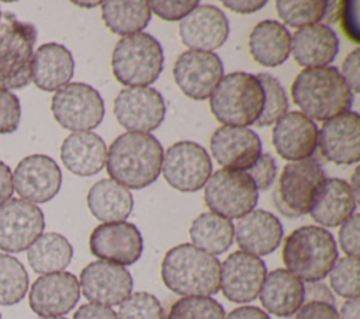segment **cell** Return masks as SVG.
<instances>
[{"mask_svg": "<svg viewBox=\"0 0 360 319\" xmlns=\"http://www.w3.org/2000/svg\"><path fill=\"white\" fill-rule=\"evenodd\" d=\"M163 153L160 142L152 134L125 132L107 150V173L127 188H145L158 180Z\"/></svg>", "mask_w": 360, "mask_h": 319, "instance_id": "6da1fadb", "label": "cell"}, {"mask_svg": "<svg viewBox=\"0 0 360 319\" xmlns=\"http://www.w3.org/2000/svg\"><path fill=\"white\" fill-rule=\"evenodd\" d=\"M291 96L301 114L315 121H328L350 111L354 94L335 66L304 69L291 86Z\"/></svg>", "mask_w": 360, "mask_h": 319, "instance_id": "7a4b0ae2", "label": "cell"}, {"mask_svg": "<svg viewBox=\"0 0 360 319\" xmlns=\"http://www.w3.org/2000/svg\"><path fill=\"white\" fill-rule=\"evenodd\" d=\"M160 273L165 285L179 295L210 297L219 291V260L191 243L172 247Z\"/></svg>", "mask_w": 360, "mask_h": 319, "instance_id": "3957f363", "label": "cell"}, {"mask_svg": "<svg viewBox=\"0 0 360 319\" xmlns=\"http://www.w3.org/2000/svg\"><path fill=\"white\" fill-rule=\"evenodd\" d=\"M281 256L287 270L307 282L325 278L339 259L333 235L315 225L292 230L284 240Z\"/></svg>", "mask_w": 360, "mask_h": 319, "instance_id": "277c9868", "label": "cell"}, {"mask_svg": "<svg viewBox=\"0 0 360 319\" xmlns=\"http://www.w3.org/2000/svg\"><path fill=\"white\" fill-rule=\"evenodd\" d=\"M264 104V91L252 73L233 72L225 74L212 94L210 107L214 117L224 125L249 126L256 124Z\"/></svg>", "mask_w": 360, "mask_h": 319, "instance_id": "5b68a950", "label": "cell"}, {"mask_svg": "<svg viewBox=\"0 0 360 319\" xmlns=\"http://www.w3.org/2000/svg\"><path fill=\"white\" fill-rule=\"evenodd\" d=\"M163 62L162 45L146 32L122 37L111 55L115 79L129 87H146L155 83L163 70Z\"/></svg>", "mask_w": 360, "mask_h": 319, "instance_id": "8992f818", "label": "cell"}, {"mask_svg": "<svg viewBox=\"0 0 360 319\" xmlns=\"http://www.w3.org/2000/svg\"><path fill=\"white\" fill-rule=\"evenodd\" d=\"M37 28L13 13L0 18V89L15 90L31 82Z\"/></svg>", "mask_w": 360, "mask_h": 319, "instance_id": "52a82bcc", "label": "cell"}, {"mask_svg": "<svg viewBox=\"0 0 360 319\" xmlns=\"http://www.w3.org/2000/svg\"><path fill=\"white\" fill-rule=\"evenodd\" d=\"M325 178V171L316 159L290 162L284 166L274 193L277 209L287 218L309 214Z\"/></svg>", "mask_w": 360, "mask_h": 319, "instance_id": "ba28073f", "label": "cell"}, {"mask_svg": "<svg viewBox=\"0 0 360 319\" xmlns=\"http://www.w3.org/2000/svg\"><path fill=\"white\" fill-rule=\"evenodd\" d=\"M51 110L60 126L75 132L97 128L105 112L101 94L90 84L80 82L68 83L56 90Z\"/></svg>", "mask_w": 360, "mask_h": 319, "instance_id": "9c48e42d", "label": "cell"}, {"mask_svg": "<svg viewBox=\"0 0 360 319\" xmlns=\"http://www.w3.org/2000/svg\"><path fill=\"white\" fill-rule=\"evenodd\" d=\"M259 191L245 171L218 170L210 176L204 190L205 205L226 219H239L255 209Z\"/></svg>", "mask_w": 360, "mask_h": 319, "instance_id": "30bf717a", "label": "cell"}, {"mask_svg": "<svg viewBox=\"0 0 360 319\" xmlns=\"http://www.w3.org/2000/svg\"><path fill=\"white\" fill-rule=\"evenodd\" d=\"M162 173L165 180L179 191H198L212 174L211 157L197 142L180 141L163 153Z\"/></svg>", "mask_w": 360, "mask_h": 319, "instance_id": "8fae6325", "label": "cell"}, {"mask_svg": "<svg viewBox=\"0 0 360 319\" xmlns=\"http://www.w3.org/2000/svg\"><path fill=\"white\" fill-rule=\"evenodd\" d=\"M44 212L32 202L10 198L0 205V249L7 253L27 250L44 232Z\"/></svg>", "mask_w": 360, "mask_h": 319, "instance_id": "7c38bea8", "label": "cell"}, {"mask_svg": "<svg viewBox=\"0 0 360 319\" xmlns=\"http://www.w3.org/2000/svg\"><path fill=\"white\" fill-rule=\"evenodd\" d=\"M166 105L162 94L153 87H127L114 100V115L129 132L156 129L165 119Z\"/></svg>", "mask_w": 360, "mask_h": 319, "instance_id": "4fadbf2b", "label": "cell"}, {"mask_svg": "<svg viewBox=\"0 0 360 319\" xmlns=\"http://www.w3.org/2000/svg\"><path fill=\"white\" fill-rule=\"evenodd\" d=\"M173 76L184 96L193 100H205L224 77V66L214 52L188 49L176 59Z\"/></svg>", "mask_w": 360, "mask_h": 319, "instance_id": "5bb4252c", "label": "cell"}, {"mask_svg": "<svg viewBox=\"0 0 360 319\" xmlns=\"http://www.w3.org/2000/svg\"><path fill=\"white\" fill-rule=\"evenodd\" d=\"M93 256L118 266H131L139 260L143 240L131 222H107L96 226L89 239Z\"/></svg>", "mask_w": 360, "mask_h": 319, "instance_id": "9a60e30c", "label": "cell"}, {"mask_svg": "<svg viewBox=\"0 0 360 319\" xmlns=\"http://www.w3.org/2000/svg\"><path fill=\"white\" fill-rule=\"evenodd\" d=\"M62 171L46 155H30L18 162L13 173V187L21 200L42 204L60 190Z\"/></svg>", "mask_w": 360, "mask_h": 319, "instance_id": "2e32d148", "label": "cell"}, {"mask_svg": "<svg viewBox=\"0 0 360 319\" xmlns=\"http://www.w3.org/2000/svg\"><path fill=\"white\" fill-rule=\"evenodd\" d=\"M267 268L264 261L242 250L231 253L221 264L219 288L226 299L248 304L259 295Z\"/></svg>", "mask_w": 360, "mask_h": 319, "instance_id": "e0dca14e", "label": "cell"}, {"mask_svg": "<svg viewBox=\"0 0 360 319\" xmlns=\"http://www.w3.org/2000/svg\"><path fill=\"white\" fill-rule=\"evenodd\" d=\"M79 285L91 304L114 306L131 295L134 281L125 267L97 260L82 270Z\"/></svg>", "mask_w": 360, "mask_h": 319, "instance_id": "ac0fdd59", "label": "cell"}, {"mask_svg": "<svg viewBox=\"0 0 360 319\" xmlns=\"http://www.w3.org/2000/svg\"><path fill=\"white\" fill-rule=\"evenodd\" d=\"M80 298V285L68 271L38 277L30 288V308L39 316H62L70 312Z\"/></svg>", "mask_w": 360, "mask_h": 319, "instance_id": "d6986e66", "label": "cell"}, {"mask_svg": "<svg viewBox=\"0 0 360 319\" xmlns=\"http://www.w3.org/2000/svg\"><path fill=\"white\" fill-rule=\"evenodd\" d=\"M211 153L225 170L245 171L262 155L259 135L246 126H219L211 136Z\"/></svg>", "mask_w": 360, "mask_h": 319, "instance_id": "ffe728a7", "label": "cell"}, {"mask_svg": "<svg viewBox=\"0 0 360 319\" xmlns=\"http://www.w3.org/2000/svg\"><path fill=\"white\" fill-rule=\"evenodd\" d=\"M360 117L346 111L323 122L318 131L322 156L336 164H354L360 160Z\"/></svg>", "mask_w": 360, "mask_h": 319, "instance_id": "44dd1931", "label": "cell"}, {"mask_svg": "<svg viewBox=\"0 0 360 319\" xmlns=\"http://www.w3.org/2000/svg\"><path fill=\"white\" fill-rule=\"evenodd\" d=\"M181 42L193 51L211 52L221 48L229 35L225 13L211 4H198L179 24Z\"/></svg>", "mask_w": 360, "mask_h": 319, "instance_id": "7402d4cb", "label": "cell"}, {"mask_svg": "<svg viewBox=\"0 0 360 319\" xmlns=\"http://www.w3.org/2000/svg\"><path fill=\"white\" fill-rule=\"evenodd\" d=\"M273 145L285 160L309 159L318 146V126L298 111L285 112L273 128Z\"/></svg>", "mask_w": 360, "mask_h": 319, "instance_id": "603a6c76", "label": "cell"}, {"mask_svg": "<svg viewBox=\"0 0 360 319\" xmlns=\"http://www.w3.org/2000/svg\"><path fill=\"white\" fill-rule=\"evenodd\" d=\"M283 235L280 219L264 209H252L239 218L233 228V237L242 252L257 257L273 253L280 246Z\"/></svg>", "mask_w": 360, "mask_h": 319, "instance_id": "cb8c5ba5", "label": "cell"}, {"mask_svg": "<svg viewBox=\"0 0 360 319\" xmlns=\"http://www.w3.org/2000/svg\"><path fill=\"white\" fill-rule=\"evenodd\" d=\"M291 52L295 62L305 69L325 67L339 52V38L326 24L307 25L292 35Z\"/></svg>", "mask_w": 360, "mask_h": 319, "instance_id": "d4e9b609", "label": "cell"}, {"mask_svg": "<svg viewBox=\"0 0 360 319\" xmlns=\"http://www.w3.org/2000/svg\"><path fill=\"white\" fill-rule=\"evenodd\" d=\"M259 299L271 315L287 318L294 315L305 302V284L288 270L276 268L266 274Z\"/></svg>", "mask_w": 360, "mask_h": 319, "instance_id": "484cf974", "label": "cell"}, {"mask_svg": "<svg viewBox=\"0 0 360 319\" xmlns=\"http://www.w3.org/2000/svg\"><path fill=\"white\" fill-rule=\"evenodd\" d=\"M60 159L70 173L82 177L94 176L105 166L107 146L96 132H73L62 142Z\"/></svg>", "mask_w": 360, "mask_h": 319, "instance_id": "4316f807", "label": "cell"}, {"mask_svg": "<svg viewBox=\"0 0 360 319\" xmlns=\"http://www.w3.org/2000/svg\"><path fill=\"white\" fill-rule=\"evenodd\" d=\"M75 60L70 51L56 42L41 45L32 55L31 80L44 91H55L73 77Z\"/></svg>", "mask_w": 360, "mask_h": 319, "instance_id": "83f0119b", "label": "cell"}, {"mask_svg": "<svg viewBox=\"0 0 360 319\" xmlns=\"http://www.w3.org/2000/svg\"><path fill=\"white\" fill-rule=\"evenodd\" d=\"M357 202L347 181L325 178L309 211L311 218L326 228H335L347 221L356 211Z\"/></svg>", "mask_w": 360, "mask_h": 319, "instance_id": "f1b7e54d", "label": "cell"}, {"mask_svg": "<svg viewBox=\"0 0 360 319\" xmlns=\"http://www.w3.org/2000/svg\"><path fill=\"white\" fill-rule=\"evenodd\" d=\"M249 51L259 65L276 67L290 56L291 34L280 21L263 20L250 32Z\"/></svg>", "mask_w": 360, "mask_h": 319, "instance_id": "f546056e", "label": "cell"}, {"mask_svg": "<svg viewBox=\"0 0 360 319\" xmlns=\"http://www.w3.org/2000/svg\"><path fill=\"white\" fill-rule=\"evenodd\" d=\"M87 207L104 223L122 222L132 211L134 198L127 187L112 178H103L89 190Z\"/></svg>", "mask_w": 360, "mask_h": 319, "instance_id": "4dcf8cb0", "label": "cell"}, {"mask_svg": "<svg viewBox=\"0 0 360 319\" xmlns=\"http://www.w3.org/2000/svg\"><path fill=\"white\" fill-rule=\"evenodd\" d=\"M73 247L60 233H42L28 249L27 260L31 268L38 274H51L63 271L72 261Z\"/></svg>", "mask_w": 360, "mask_h": 319, "instance_id": "1f68e13d", "label": "cell"}, {"mask_svg": "<svg viewBox=\"0 0 360 319\" xmlns=\"http://www.w3.org/2000/svg\"><path fill=\"white\" fill-rule=\"evenodd\" d=\"M149 1L108 0L101 1V17L108 30L118 35H132L146 28L150 21Z\"/></svg>", "mask_w": 360, "mask_h": 319, "instance_id": "d6a6232c", "label": "cell"}, {"mask_svg": "<svg viewBox=\"0 0 360 319\" xmlns=\"http://www.w3.org/2000/svg\"><path fill=\"white\" fill-rule=\"evenodd\" d=\"M233 228L229 219L214 212H204L193 221L190 237L195 247L217 256L232 246Z\"/></svg>", "mask_w": 360, "mask_h": 319, "instance_id": "836d02e7", "label": "cell"}, {"mask_svg": "<svg viewBox=\"0 0 360 319\" xmlns=\"http://www.w3.org/2000/svg\"><path fill=\"white\" fill-rule=\"evenodd\" d=\"M28 273L20 260L0 253V305L18 304L28 291Z\"/></svg>", "mask_w": 360, "mask_h": 319, "instance_id": "e575fe53", "label": "cell"}, {"mask_svg": "<svg viewBox=\"0 0 360 319\" xmlns=\"http://www.w3.org/2000/svg\"><path fill=\"white\" fill-rule=\"evenodd\" d=\"M328 1H297V0H277L276 10L280 18L291 27L302 28L307 25L318 24L325 15Z\"/></svg>", "mask_w": 360, "mask_h": 319, "instance_id": "d590c367", "label": "cell"}, {"mask_svg": "<svg viewBox=\"0 0 360 319\" xmlns=\"http://www.w3.org/2000/svg\"><path fill=\"white\" fill-rule=\"evenodd\" d=\"M260 82L264 91V104L259 119L256 121L257 126H267L280 119L288 108V100L285 91L280 82L269 73L255 74Z\"/></svg>", "mask_w": 360, "mask_h": 319, "instance_id": "8d00e7d4", "label": "cell"}, {"mask_svg": "<svg viewBox=\"0 0 360 319\" xmlns=\"http://www.w3.org/2000/svg\"><path fill=\"white\" fill-rule=\"evenodd\" d=\"M167 319H225V311L211 297H184L172 305Z\"/></svg>", "mask_w": 360, "mask_h": 319, "instance_id": "74e56055", "label": "cell"}, {"mask_svg": "<svg viewBox=\"0 0 360 319\" xmlns=\"http://www.w3.org/2000/svg\"><path fill=\"white\" fill-rule=\"evenodd\" d=\"M332 289L342 298H359V257L346 256L338 259L329 271Z\"/></svg>", "mask_w": 360, "mask_h": 319, "instance_id": "f35d334b", "label": "cell"}, {"mask_svg": "<svg viewBox=\"0 0 360 319\" xmlns=\"http://www.w3.org/2000/svg\"><path fill=\"white\" fill-rule=\"evenodd\" d=\"M117 319H165V312L155 295L138 291L120 304Z\"/></svg>", "mask_w": 360, "mask_h": 319, "instance_id": "ab89813d", "label": "cell"}, {"mask_svg": "<svg viewBox=\"0 0 360 319\" xmlns=\"http://www.w3.org/2000/svg\"><path fill=\"white\" fill-rule=\"evenodd\" d=\"M20 100L11 91L0 89V134H13L20 125Z\"/></svg>", "mask_w": 360, "mask_h": 319, "instance_id": "60d3db41", "label": "cell"}, {"mask_svg": "<svg viewBox=\"0 0 360 319\" xmlns=\"http://www.w3.org/2000/svg\"><path fill=\"white\" fill-rule=\"evenodd\" d=\"M245 173L252 178L257 191H264L273 184L277 174V166L271 155L262 153Z\"/></svg>", "mask_w": 360, "mask_h": 319, "instance_id": "b9f144b4", "label": "cell"}, {"mask_svg": "<svg viewBox=\"0 0 360 319\" xmlns=\"http://www.w3.org/2000/svg\"><path fill=\"white\" fill-rule=\"evenodd\" d=\"M198 6L197 0H181V1H162L152 0L149 1V8L158 17L166 21H181Z\"/></svg>", "mask_w": 360, "mask_h": 319, "instance_id": "7bdbcfd3", "label": "cell"}, {"mask_svg": "<svg viewBox=\"0 0 360 319\" xmlns=\"http://www.w3.org/2000/svg\"><path fill=\"white\" fill-rule=\"evenodd\" d=\"M359 225L360 215L353 214L347 221H345L339 229V245L340 249L352 257H359Z\"/></svg>", "mask_w": 360, "mask_h": 319, "instance_id": "ee69618b", "label": "cell"}, {"mask_svg": "<svg viewBox=\"0 0 360 319\" xmlns=\"http://www.w3.org/2000/svg\"><path fill=\"white\" fill-rule=\"evenodd\" d=\"M295 319H339V313L330 304L309 301L297 311Z\"/></svg>", "mask_w": 360, "mask_h": 319, "instance_id": "f6af8a7d", "label": "cell"}, {"mask_svg": "<svg viewBox=\"0 0 360 319\" xmlns=\"http://www.w3.org/2000/svg\"><path fill=\"white\" fill-rule=\"evenodd\" d=\"M359 63H360V49L352 51L343 65H342V73L340 76L343 77L345 83L350 89L353 94H357L360 91V70H359Z\"/></svg>", "mask_w": 360, "mask_h": 319, "instance_id": "bcb514c9", "label": "cell"}, {"mask_svg": "<svg viewBox=\"0 0 360 319\" xmlns=\"http://www.w3.org/2000/svg\"><path fill=\"white\" fill-rule=\"evenodd\" d=\"M343 7H340L339 15L342 18V25L347 37H350L354 42L359 41V20H357V1H343Z\"/></svg>", "mask_w": 360, "mask_h": 319, "instance_id": "7dc6e473", "label": "cell"}, {"mask_svg": "<svg viewBox=\"0 0 360 319\" xmlns=\"http://www.w3.org/2000/svg\"><path fill=\"white\" fill-rule=\"evenodd\" d=\"M73 319H117V313L110 306L90 302L79 306Z\"/></svg>", "mask_w": 360, "mask_h": 319, "instance_id": "c3c4849f", "label": "cell"}, {"mask_svg": "<svg viewBox=\"0 0 360 319\" xmlns=\"http://www.w3.org/2000/svg\"><path fill=\"white\" fill-rule=\"evenodd\" d=\"M305 301L307 302L319 301V302H326L330 305L335 304V298H333V294L330 292V289L319 281L309 282L308 285H305Z\"/></svg>", "mask_w": 360, "mask_h": 319, "instance_id": "681fc988", "label": "cell"}, {"mask_svg": "<svg viewBox=\"0 0 360 319\" xmlns=\"http://www.w3.org/2000/svg\"><path fill=\"white\" fill-rule=\"evenodd\" d=\"M266 3H267L266 0H236V1L224 0L222 1L225 7L239 14H250V13L259 11L266 6Z\"/></svg>", "mask_w": 360, "mask_h": 319, "instance_id": "f907efd6", "label": "cell"}, {"mask_svg": "<svg viewBox=\"0 0 360 319\" xmlns=\"http://www.w3.org/2000/svg\"><path fill=\"white\" fill-rule=\"evenodd\" d=\"M13 191V173L10 167L0 160V205L11 198Z\"/></svg>", "mask_w": 360, "mask_h": 319, "instance_id": "816d5d0a", "label": "cell"}, {"mask_svg": "<svg viewBox=\"0 0 360 319\" xmlns=\"http://www.w3.org/2000/svg\"><path fill=\"white\" fill-rule=\"evenodd\" d=\"M225 319H270V316L267 312H264L259 306L246 305V306H239L232 309Z\"/></svg>", "mask_w": 360, "mask_h": 319, "instance_id": "f5cc1de1", "label": "cell"}, {"mask_svg": "<svg viewBox=\"0 0 360 319\" xmlns=\"http://www.w3.org/2000/svg\"><path fill=\"white\" fill-rule=\"evenodd\" d=\"M359 312H360V302L359 298L347 299L339 312V319H359Z\"/></svg>", "mask_w": 360, "mask_h": 319, "instance_id": "db71d44e", "label": "cell"}, {"mask_svg": "<svg viewBox=\"0 0 360 319\" xmlns=\"http://www.w3.org/2000/svg\"><path fill=\"white\" fill-rule=\"evenodd\" d=\"M340 3H336V1H328V6H326V11H325V15L322 20H325L328 24L336 21V18L339 17V11H340Z\"/></svg>", "mask_w": 360, "mask_h": 319, "instance_id": "11a10c76", "label": "cell"}, {"mask_svg": "<svg viewBox=\"0 0 360 319\" xmlns=\"http://www.w3.org/2000/svg\"><path fill=\"white\" fill-rule=\"evenodd\" d=\"M349 185H350V188H352V193H353V195H354V198H356V202L359 201V195H360V191H359V169H356L354 170V173H353V177H352V183H349Z\"/></svg>", "mask_w": 360, "mask_h": 319, "instance_id": "9f6ffc18", "label": "cell"}, {"mask_svg": "<svg viewBox=\"0 0 360 319\" xmlns=\"http://www.w3.org/2000/svg\"><path fill=\"white\" fill-rule=\"evenodd\" d=\"M41 319H66V318H62V316H45V318H41Z\"/></svg>", "mask_w": 360, "mask_h": 319, "instance_id": "6f0895ef", "label": "cell"}, {"mask_svg": "<svg viewBox=\"0 0 360 319\" xmlns=\"http://www.w3.org/2000/svg\"><path fill=\"white\" fill-rule=\"evenodd\" d=\"M0 18H1V10H0Z\"/></svg>", "mask_w": 360, "mask_h": 319, "instance_id": "680465c9", "label": "cell"}, {"mask_svg": "<svg viewBox=\"0 0 360 319\" xmlns=\"http://www.w3.org/2000/svg\"><path fill=\"white\" fill-rule=\"evenodd\" d=\"M0 319H1V315H0Z\"/></svg>", "mask_w": 360, "mask_h": 319, "instance_id": "91938a15", "label": "cell"}]
</instances>
